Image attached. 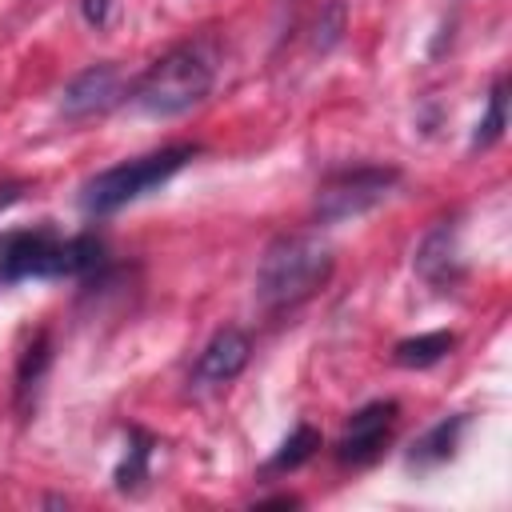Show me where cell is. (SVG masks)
Here are the masks:
<instances>
[{"label":"cell","mask_w":512,"mask_h":512,"mask_svg":"<svg viewBox=\"0 0 512 512\" xmlns=\"http://www.w3.org/2000/svg\"><path fill=\"white\" fill-rule=\"evenodd\" d=\"M216 84V44L212 40H188L168 48L148 72L132 84V104L148 116H180L196 108Z\"/></svg>","instance_id":"cell-1"},{"label":"cell","mask_w":512,"mask_h":512,"mask_svg":"<svg viewBox=\"0 0 512 512\" xmlns=\"http://www.w3.org/2000/svg\"><path fill=\"white\" fill-rule=\"evenodd\" d=\"M332 276V248L320 236L292 232L276 236L256 268V300L268 312H292L308 296H316Z\"/></svg>","instance_id":"cell-2"},{"label":"cell","mask_w":512,"mask_h":512,"mask_svg":"<svg viewBox=\"0 0 512 512\" xmlns=\"http://www.w3.org/2000/svg\"><path fill=\"white\" fill-rule=\"evenodd\" d=\"M200 148L196 144H168L160 152H148V156H136V160H124V164H112L104 172H96L84 192H80V208L88 216H108L140 196H148L152 188L168 184Z\"/></svg>","instance_id":"cell-3"},{"label":"cell","mask_w":512,"mask_h":512,"mask_svg":"<svg viewBox=\"0 0 512 512\" xmlns=\"http://www.w3.org/2000/svg\"><path fill=\"white\" fill-rule=\"evenodd\" d=\"M400 184V168L392 164H360V168H340L332 172L320 192H316V220L320 224H340L352 216L372 212L392 188Z\"/></svg>","instance_id":"cell-4"},{"label":"cell","mask_w":512,"mask_h":512,"mask_svg":"<svg viewBox=\"0 0 512 512\" xmlns=\"http://www.w3.org/2000/svg\"><path fill=\"white\" fill-rule=\"evenodd\" d=\"M60 276V236L52 228H16L0 236V280H52Z\"/></svg>","instance_id":"cell-5"},{"label":"cell","mask_w":512,"mask_h":512,"mask_svg":"<svg viewBox=\"0 0 512 512\" xmlns=\"http://www.w3.org/2000/svg\"><path fill=\"white\" fill-rule=\"evenodd\" d=\"M396 416H400L396 400H376V404H364L360 412H352V420H348V428H344V436L336 444V460L344 468L372 464L384 452V444H388V436L396 428Z\"/></svg>","instance_id":"cell-6"},{"label":"cell","mask_w":512,"mask_h":512,"mask_svg":"<svg viewBox=\"0 0 512 512\" xmlns=\"http://www.w3.org/2000/svg\"><path fill=\"white\" fill-rule=\"evenodd\" d=\"M120 96H124V84H120L116 64H92L68 80V88L60 96V112L68 120H88V116L108 112Z\"/></svg>","instance_id":"cell-7"},{"label":"cell","mask_w":512,"mask_h":512,"mask_svg":"<svg viewBox=\"0 0 512 512\" xmlns=\"http://www.w3.org/2000/svg\"><path fill=\"white\" fill-rule=\"evenodd\" d=\"M248 352H252V344H248V336L240 328H220L204 344V352H200V360L192 368V384L196 388H220V384L236 380L240 368L248 364Z\"/></svg>","instance_id":"cell-8"},{"label":"cell","mask_w":512,"mask_h":512,"mask_svg":"<svg viewBox=\"0 0 512 512\" xmlns=\"http://www.w3.org/2000/svg\"><path fill=\"white\" fill-rule=\"evenodd\" d=\"M416 272H420L428 284H436V288L460 284L464 264H460V252H456V232H452L448 224H440L436 232L424 236V244H420V252H416Z\"/></svg>","instance_id":"cell-9"},{"label":"cell","mask_w":512,"mask_h":512,"mask_svg":"<svg viewBox=\"0 0 512 512\" xmlns=\"http://www.w3.org/2000/svg\"><path fill=\"white\" fill-rule=\"evenodd\" d=\"M468 428V416H444L440 424H432L408 452V464L412 468H432V464H444L456 456V444H460V432Z\"/></svg>","instance_id":"cell-10"},{"label":"cell","mask_w":512,"mask_h":512,"mask_svg":"<svg viewBox=\"0 0 512 512\" xmlns=\"http://www.w3.org/2000/svg\"><path fill=\"white\" fill-rule=\"evenodd\" d=\"M48 364H52V340H48V332H36L32 344L20 352V364H16V404L24 412L36 404V392H40Z\"/></svg>","instance_id":"cell-11"},{"label":"cell","mask_w":512,"mask_h":512,"mask_svg":"<svg viewBox=\"0 0 512 512\" xmlns=\"http://www.w3.org/2000/svg\"><path fill=\"white\" fill-rule=\"evenodd\" d=\"M456 348V336L452 332H424V336H408L392 348V360L400 368H432L436 360H444L448 352Z\"/></svg>","instance_id":"cell-12"},{"label":"cell","mask_w":512,"mask_h":512,"mask_svg":"<svg viewBox=\"0 0 512 512\" xmlns=\"http://www.w3.org/2000/svg\"><path fill=\"white\" fill-rule=\"evenodd\" d=\"M152 448H156V440H152L148 432L128 428V448H124V460H120V464H116V472H112V480H116V488H120V492H136V488L148 480V460H152Z\"/></svg>","instance_id":"cell-13"},{"label":"cell","mask_w":512,"mask_h":512,"mask_svg":"<svg viewBox=\"0 0 512 512\" xmlns=\"http://www.w3.org/2000/svg\"><path fill=\"white\" fill-rule=\"evenodd\" d=\"M316 448H320V432H316L312 424H300V428L276 448V456L264 464V472H292V468H300Z\"/></svg>","instance_id":"cell-14"},{"label":"cell","mask_w":512,"mask_h":512,"mask_svg":"<svg viewBox=\"0 0 512 512\" xmlns=\"http://www.w3.org/2000/svg\"><path fill=\"white\" fill-rule=\"evenodd\" d=\"M508 96H504V80H496L492 84V92H488V112H484V120L476 124V132H472V148H488V144H496L500 140V132H504V124H508Z\"/></svg>","instance_id":"cell-15"},{"label":"cell","mask_w":512,"mask_h":512,"mask_svg":"<svg viewBox=\"0 0 512 512\" xmlns=\"http://www.w3.org/2000/svg\"><path fill=\"white\" fill-rule=\"evenodd\" d=\"M340 36H344V4H340V0H328V4L320 8V16H316L312 48H316V52H328V48L340 44Z\"/></svg>","instance_id":"cell-16"},{"label":"cell","mask_w":512,"mask_h":512,"mask_svg":"<svg viewBox=\"0 0 512 512\" xmlns=\"http://www.w3.org/2000/svg\"><path fill=\"white\" fill-rule=\"evenodd\" d=\"M80 12L92 28H104L108 24V12H112V0H80Z\"/></svg>","instance_id":"cell-17"},{"label":"cell","mask_w":512,"mask_h":512,"mask_svg":"<svg viewBox=\"0 0 512 512\" xmlns=\"http://www.w3.org/2000/svg\"><path fill=\"white\" fill-rule=\"evenodd\" d=\"M24 188H28L24 180H4V184H0V212H4L8 204H16V200L24 196Z\"/></svg>","instance_id":"cell-18"}]
</instances>
